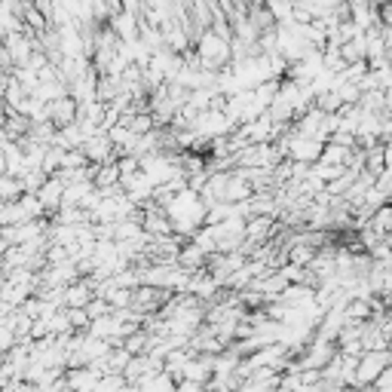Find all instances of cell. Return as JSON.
<instances>
[{"instance_id": "obj_2", "label": "cell", "mask_w": 392, "mask_h": 392, "mask_svg": "<svg viewBox=\"0 0 392 392\" xmlns=\"http://www.w3.org/2000/svg\"><path fill=\"white\" fill-rule=\"evenodd\" d=\"M50 123L55 126H71L77 123V101H74L71 96H62V98H52L50 101Z\"/></svg>"}, {"instance_id": "obj_1", "label": "cell", "mask_w": 392, "mask_h": 392, "mask_svg": "<svg viewBox=\"0 0 392 392\" xmlns=\"http://www.w3.org/2000/svg\"><path fill=\"white\" fill-rule=\"evenodd\" d=\"M392 368V352H365L356 365V389L377 386V380L384 377V371Z\"/></svg>"}]
</instances>
